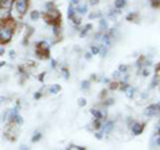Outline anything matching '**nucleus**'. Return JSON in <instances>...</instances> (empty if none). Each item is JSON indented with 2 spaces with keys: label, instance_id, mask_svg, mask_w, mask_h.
I'll use <instances>...</instances> for the list:
<instances>
[{
  "label": "nucleus",
  "instance_id": "1",
  "mask_svg": "<svg viewBox=\"0 0 160 150\" xmlns=\"http://www.w3.org/2000/svg\"><path fill=\"white\" fill-rule=\"evenodd\" d=\"M28 6H29V0H13V4L11 7V16L15 20L23 17L27 13Z\"/></svg>",
  "mask_w": 160,
  "mask_h": 150
},
{
  "label": "nucleus",
  "instance_id": "2",
  "mask_svg": "<svg viewBox=\"0 0 160 150\" xmlns=\"http://www.w3.org/2000/svg\"><path fill=\"white\" fill-rule=\"evenodd\" d=\"M42 16L44 19L48 26H60V21H62V13L58 8H52V9H48V11H44L42 13Z\"/></svg>",
  "mask_w": 160,
  "mask_h": 150
},
{
  "label": "nucleus",
  "instance_id": "3",
  "mask_svg": "<svg viewBox=\"0 0 160 150\" xmlns=\"http://www.w3.org/2000/svg\"><path fill=\"white\" fill-rule=\"evenodd\" d=\"M49 48H51V43H48V41L36 43V56H38V59H40V60L49 59Z\"/></svg>",
  "mask_w": 160,
  "mask_h": 150
},
{
  "label": "nucleus",
  "instance_id": "4",
  "mask_svg": "<svg viewBox=\"0 0 160 150\" xmlns=\"http://www.w3.org/2000/svg\"><path fill=\"white\" fill-rule=\"evenodd\" d=\"M159 102L156 104H152V105H149V106H147L146 109H144V114H146L147 117H155V116H158L159 114Z\"/></svg>",
  "mask_w": 160,
  "mask_h": 150
},
{
  "label": "nucleus",
  "instance_id": "5",
  "mask_svg": "<svg viewBox=\"0 0 160 150\" xmlns=\"http://www.w3.org/2000/svg\"><path fill=\"white\" fill-rule=\"evenodd\" d=\"M131 130H132V134L133 136H140L143 132H144V125L143 124H140V122H136V121H133L131 125Z\"/></svg>",
  "mask_w": 160,
  "mask_h": 150
},
{
  "label": "nucleus",
  "instance_id": "6",
  "mask_svg": "<svg viewBox=\"0 0 160 150\" xmlns=\"http://www.w3.org/2000/svg\"><path fill=\"white\" fill-rule=\"evenodd\" d=\"M76 7V12L80 15V16H83V15H87L88 13V4L86 3H79Z\"/></svg>",
  "mask_w": 160,
  "mask_h": 150
},
{
  "label": "nucleus",
  "instance_id": "7",
  "mask_svg": "<svg viewBox=\"0 0 160 150\" xmlns=\"http://www.w3.org/2000/svg\"><path fill=\"white\" fill-rule=\"evenodd\" d=\"M123 92L126 93V96H127L128 98H133V97H135V93H136V89H135L132 85L127 84V87L124 88V91H123Z\"/></svg>",
  "mask_w": 160,
  "mask_h": 150
},
{
  "label": "nucleus",
  "instance_id": "8",
  "mask_svg": "<svg viewBox=\"0 0 160 150\" xmlns=\"http://www.w3.org/2000/svg\"><path fill=\"white\" fill-rule=\"evenodd\" d=\"M69 20H71L72 24H73V26H76V27L82 24V16H80V15H79L78 12L75 13V15H72V16L69 17Z\"/></svg>",
  "mask_w": 160,
  "mask_h": 150
},
{
  "label": "nucleus",
  "instance_id": "9",
  "mask_svg": "<svg viewBox=\"0 0 160 150\" xmlns=\"http://www.w3.org/2000/svg\"><path fill=\"white\" fill-rule=\"evenodd\" d=\"M99 29H100V32H106L108 29V21L106 19L100 17V20H99Z\"/></svg>",
  "mask_w": 160,
  "mask_h": 150
},
{
  "label": "nucleus",
  "instance_id": "10",
  "mask_svg": "<svg viewBox=\"0 0 160 150\" xmlns=\"http://www.w3.org/2000/svg\"><path fill=\"white\" fill-rule=\"evenodd\" d=\"M60 91H62V87H60L59 84H53L51 87L48 88V93L49 94H58Z\"/></svg>",
  "mask_w": 160,
  "mask_h": 150
},
{
  "label": "nucleus",
  "instance_id": "11",
  "mask_svg": "<svg viewBox=\"0 0 160 150\" xmlns=\"http://www.w3.org/2000/svg\"><path fill=\"white\" fill-rule=\"evenodd\" d=\"M91 29H92V24H87V26L84 27V28H82V29H80V32H79L80 37H86L87 35H88V32L91 31Z\"/></svg>",
  "mask_w": 160,
  "mask_h": 150
},
{
  "label": "nucleus",
  "instance_id": "12",
  "mask_svg": "<svg viewBox=\"0 0 160 150\" xmlns=\"http://www.w3.org/2000/svg\"><path fill=\"white\" fill-rule=\"evenodd\" d=\"M127 6V0H115V8L116 9H123V8H126Z\"/></svg>",
  "mask_w": 160,
  "mask_h": 150
},
{
  "label": "nucleus",
  "instance_id": "13",
  "mask_svg": "<svg viewBox=\"0 0 160 150\" xmlns=\"http://www.w3.org/2000/svg\"><path fill=\"white\" fill-rule=\"evenodd\" d=\"M91 88V80H84V81L80 82V89L82 91H88Z\"/></svg>",
  "mask_w": 160,
  "mask_h": 150
},
{
  "label": "nucleus",
  "instance_id": "14",
  "mask_svg": "<svg viewBox=\"0 0 160 150\" xmlns=\"http://www.w3.org/2000/svg\"><path fill=\"white\" fill-rule=\"evenodd\" d=\"M126 19H127V21H136L138 23V13L136 12H129Z\"/></svg>",
  "mask_w": 160,
  "mask_h": 150
},
{
  "label": "nucleus",
  "instance_id": "15",
  "mask_svg": "<svg viewBox=\"0 0 160 150\" xmlns=\"http://www.w3.org/2000/svg\"><path fill=\"white\" fill-rule=\"evenodd\" d=\"M100 17H102V12L100 11H93V12H91L88 15L89 20H95V19H100Z\"/></svg>",
  "mask_w": 160,
  "mask_h": 150
},
{
  "label": "nucleus",
  "instance_id": "16",
  "mask_svg": "<svg viewBox=\"0 0 160 150\" xmlns=\"http://www.w3.org/2000/svg\"><path fill=\"white\" fill-rule=\"evenodd\" d=\"M40 16H42V13L39 11H31V15H29V17H31V20H33V21H38Z\"/></svg>",
  "mask_w": 160,
  "mask_h": 150
},
{
  "label": "nucleus",
  "instance_id": "17",
  "mask_svg": "<svg viewBox=\"0 0 160 150\" xmlns=\"http://www.w3.org/2000/svg\"><path fill=\"white\" fill-rule=\"evenodd\" d=\"M158 85H159V73L155 74V77H153V80H152V82H151V85H149V88L153 89V88H156Z\"/></svg>",
  "mask_w": 160,
  "mask_h": 150
},
{
  "label": "nucleus",
  "instance_id": "18",
  "mask_svg": "<svg viewBox=\"0 0 160 150\" xmlns=\"http://www.w3.org/2000/svg\"><path fill=\"white\" fill-rule=\"evenodd\" d=\"M42 136L43 134L40 133V132H35V134L32 136V138H31V141L35 143V142H38V141H40V139H42Z\"/></svg>",
  "mask_w": 160,
  "mask_h": 150
},
{
  "label": "nucleus",
  "instance_id": "19",
  "mask_svg": "<svg viewBox=\"0 0 160 150\" xmlns=\"http://www.w3.org/2000/svg\"><path fill=\"white\" fill-rule=\"evenodd\" d=\"M52 32H53V35L55 36H59L60 33H62V28H60V26H52Z\"/></svg>",
  "mask_w": 160,
  "mask_h": 150
},
{
  "label": "nucleus",
  "instance_id": "20",
  "mask_svg": "<svg viewBox=\"0 0 160 150\" xmlns=\"http://www.w3.org/2000/svg\"><path fill=\"white\" fill-rule=\"evenodd\" d=\"M118 88H119V82L118 81H112V82H109L108 91H116Z\"/></svg>",
  "mask_w": 160,
  "mask_h": 150
},
{
  "label": "nucleus",
  "instance_id": "21",
  "mask_svg": "<svg viewBox=\"0 0 160 150\" xmlns=\"http://www.w3.org/2000/svg\"><path fill=\"white\" fill-rule=\"evenodd\" d=\"M139 72H140V74H142L143 77H148L149 76V69L148 68H140Z\"/></svg>",
  "mask_w": 160,
  "mask_h": 150
},
{
  "label": "nucleus",
  "instance_id": "22",
  "mask_svg": "<svg viewBox=\"0 0 160 150\" xmlns=\"http://www.w3.org/2000/svg\"><path fill=\"white\" fill-rule=\"evenodd\" d=\"M76 13V7L75 6H71V4H69V7H68V19L72 16V15H75Z\"/></svg>",
  "mask_w": 160,
  "mask_h": 150
},
{
  "label": "nucleus",
  "instance_id": "23",
  "mask_svg": "<svg viewBox=\"0 0 160 150\" xmlns=\"http://www.w3.org/2000/svg\"><path fill=\"white\" fill-rule=\"evenodd\" d=\"M60 71H62V74H63V77H64V78H66V80L69 78V71H68L66 67H63L62 69H60Z\"/></svg>",
  "mask_w": 160,
  "mask_h": 150
},
{
  "label": "nucleus",
  "instance_id": "24",
  "mask_svg": "<svg viewBox=\"0 0 160 150\" xmlns=\"http://www.w3.org/2000/svg\"><path fill=\"white\" fill-rule=\"evenodd\" d=\"M118 71H119L120 73H128V67L124 65V64H120L119 68H118Z\"/></svg>",
  "mask_w": 160,
  "mask_h": 150
},
{
  "label": "nucleus",
  "instance_id": "25",
  "mask_svg": "<svg viewBox=\"0 0 160 150\" xmlns=\"http://www.w3.org/2000/svg\"><path fill=\"white\" fill-rule=\"evenodd\" d=\"M108 92H109L108 89H103V91L100 92V94H99V98H100V100H106V98H107Z\"/></svg>",
  "mask_w": 160,
  "mask_h": 150
},
{
  "label": "nucleus",
  "instance_id": "26",
  "mask_svg": "<svg viewBox=\"0 0 160 150\" xmlns=\"http://www.w3.org/2000/svg\"><path fill=\"white\" fill-rule=\"evenodd\" d=\"M99 52H100V47L99 45H92L91 47V54L93 56V54H99Z\"/></svg>",
  "mask_w": 160,
  "mask_h": 150
},
{
  "label": "nucleus",
  "instance_id": "27",
  "mask_svg": "<svg viewBox=\"0 0 160 150\" xmlns=\"http://www.w3.org/2000/svg\"><path fill=\"white\" fill-rule=\"evenodd\" d=\"M160 136H159V132H156V134H155V137H153V139H152V143H155L156 145V148H159V142H160Z\"/></svg>",
  "mask_w": 160,
  "mask_h": 150
},
{
  "label": "nucleus",
  "instance_id": "28",
  "mask_svg": "<svg viewBox=\"0 0 160 150\" xmlns=\"http://www.w3.org/2000/svg\"><path fill=\"white\" fill-rule=\"evenodd\" d=\"M78 105H79V106H86V105H87V100L86 98H84V97H80L79 100H78Z\"/></svg>",
  "mask_w": 160,
  "mask_h": 150
},
{
  "label": "nucleus",
  "instance_id": "29",
  "mask_svg": "<svg viewBox=\"0 0 160 150\" xmlns=\"http://www.w3.org/2000/svg\"><path fill=\"white\" fill-rule=\"evenodd\" d=\"M46 11H48V9H52V8H56V6H55V3L53 2H48V3H46Z\"/></svg>",
  "mask_w": 160,
  "mask_h": 150
},
{
  "label": "nucleus",
  "instance_id": "30",
  "mask_svg": "<svg viewBox=\"0 0 160 150\" xmlns=\"http://www.w3.org/2000/svg\"><path fill=\"white\" fill-rule=\"evenodd\" d=\"M113 104V100L112 98H107V100H104V101H103V106H108V105H112Z\"/></svg>",
  "mask_w": 160,
  "mask_h": 150
},
{
  "label": "nucleus",
  "instance_id": "31",
  "mask_svg": "<svg viewBox=\"0 0 160 150\" xmlns=\"http://www.w3.org/2000/svg\"><path fill=\"white\" fill-rule=\"evenodd\" d=\"M67 150H86V149L82 146H76V145H69V148Z\"/></svg>",
  "mask_w": 160,
  "mask_h": 150
},
{
  "label": "nucleus",
  "instance_id": "32",
  "mask_svg": "<svg viewBox=\"0 0 160 150\" xmlns=\"http://www.w3.org/2000/svg\"><path fill=\"white\" fill-rule=\"evenodd\" d=\"M95 137H96L98 139H102L104 137V133L102 130H96V132H95Z\"/></svg>",
  "mask_w": 160,
  "mask_h": 150
},
{
  "label": "nucleus",
  "instance_id": "33",
  "mask_svg": "<svg viewBox=\"0 0 160 150\" xmlns=\"http://www.w3.org/2000/svg\"><path fill=\"white\" fill-rule=\"evenodd\" d=\"M100 3V0H88V4L91 7H93V6H98V4Z\"/></svg>",
  "mask_w": 160,
  "mask_h": 150
},
{
  "label": "nucleus",
  "instance_id": "34",
  "mask_svg": "<svg viewBox=\"0 0 160 150\" xmlns=\"http://www.w3.org/2000/svg\"><path fill=\"white\" fill-rule=\"evenodd\" d=\"M43 97V93L42 92H35V94H33V98L35 100H40Z\"/></svg>",
  "mask_w": 160,
  "mask_h": 150
},
{
  "label": "nucleus",
  "instance_id": "35",
  "mask_svg": "<svg viewBox=\"0 0 160 150\" xmlns=\"http://www.w3.org/2000/svg\"><path fill=\"white\" fill-rule=\"evenodd\" d=\"M46 72H43V73H40V76L38 77V80H39V81H43V80H44V77H46Z\"/></svg>",
  "mask_w": 160,
  "mask_h": 150
},
{
  "label": "nucleus",
  "instance_id": "36",
  "mask_svg": "<svg viewBox=\"0 0 160 150\" xmlns=\"http://www.w3.org/2000/svg\"><path fill=\"white\" fill-rule=\"evenodd\" d=\"M79 3H80V0H69V4H71V6H78Z\"/></svg>",
  "mask_w": 160,
  "mask_h": 150
},
{
  "label": "nucleus",
  "instance_id": "37",
  "mask_svg": "<svg viewBox=\"0 0 160 150\" xmlns=\"http://www.w3.org/2000/svg\"><path fill=\"white\" fill-rule=\"evenodd\" d=\"M58 67V61H56V60H51V68H56Z\"/></svg>",
  "mask_w": 160,
  "mask_h": 150
},
{
  "label": "nucleus",
  "instance_id": "38",
  "mask_svg": "<svg viewBox=\"0 0 160 150\" xmlns=\"http://www.w3.org/2000/svg\"><path fill=\"white\" fill-rule=\"evenodd\" d=\"M84 57H86V60H91V59H92V54H91V52L86 53V54H84Z\"/></svg>",
  "mask_w": 160,
  "mask_h": 150
},
{
  "label": "nucleus",
  "instance_id": "39",
  "mask_svg": "<svg viewBox=\"0 0 160 150\" xmlns=\"http://www.w3.org/2000/svg\"><path fill=\"white\" fill-rule=\"evenodd\" d=\"M8 53H9V57H11V59H15V56H16V54H15V51H13V49H11V51H9Z\"/></svg>",
  "mask_w": 160,
  "mask_h": 150
},
{
  "label": "nucleus",
  "instance_id": "40",
  "mask_svg": "<svg viewBox=\"0 0 160 150\" xmlns=\"http://www.w3.org/2000/svg\"><path fill=\"white\" fill-rule=\"evenodd\" d=\"M4 53H6V49H4V47H3V45H0V56H3Z\"/></svg>",
  "mask_w": 160,
  "mask_h": 150
},
{
  "label": "nucleus",
  "instance_id": "41",
  "mask_svg": "<svg viewBox=\"0 0 160 150\" xmlns=\"http://www.w3.org/2000/svg\"><path fill=\"white\" fill-rule=\"evenodd\" d=\"M20 150H28V148L26 146V145H22V148H20Z\"/></svg>",
  "mask_w": 160,
  "mask_h": 150
},
{
  "label": "nucleus",
  "instance_id": "42",
  "mask_svg": "<svg viewBox=\"0 0 160 150\" xmlns=\"http://www.w3.org/2000/svg\"><path fill=\"white\" fill-rule=\"evenodd\" d=\"M4 65H6V61H0V68H3Z\"/></svg>",
  "mask_w": 160,
  "mask_h": 150
}]
</instances>
